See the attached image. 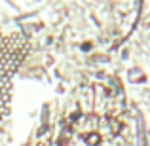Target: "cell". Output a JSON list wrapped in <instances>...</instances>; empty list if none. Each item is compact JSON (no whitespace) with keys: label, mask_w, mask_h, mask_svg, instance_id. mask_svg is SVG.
Segmentation results:
<instances>
[{"label":"cell","mask_w":150,"mask_h":146,"mask_svg":"<svg viewBox=\"0 0 150 146\" xmlns=\"http://www.w3.org/2000/svg\"><path fill=\"white\" fill-rule=\"evenodd\" d=\"M27 55V40L21 34L0 30V120L8 114L13 76Z\"/></svg>","instance_id":"6da1fadb"}]
</instances>
